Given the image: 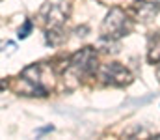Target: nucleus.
Returning a JSON list of instances; mask_svg holds the SVG:
<instances>
[{"label":"nucleus","instance_id":"1","mask_svg":"<svg viewBox=\"0 0 160 140\" xmlns=\"http://www.w3.org/2000/svg\"><path fill=\"white\" fill-rule=\"evenodd\" d=\"M130 30V24H128V19L125 15V11L121 8H112L110 13L106 15V19L102 21V26H101V34L104 39H119L121 36H125L127 32Z\"/></svg>","mask_w":160,"mask_h":140},{"label":"nucleus","instance_id":"2","mask_svg":"<svg viewBox=\"0 0 160 140\" xmlns=\"http://www.w3.org/2000/svg\"><path fill=\"white\" fill-rule=\"evenodd\" d=\"M99 75H101V79L106 84H112V86H125V84H130L132 82V75L128 73V69H125L118 62L104 64L101 67Z\"/></svg>","mask_w":160,"mask_h":140},{"label":"nucleus","instance_id":"3","mask_svg":"<svg viewBox=\"0 0 160 140\" xmlns=\"http://www.w3.org/2000/svg\"><path fill=\"white\" fill-rule=\"evenodd\" d=\"M69 64L80 75H91L97 69V52L93 50V47H84L69 60Z\"/></svg>","mask_w":160,"mask_h":140},{"label":"nucleus","instance_id":"4","mask_svg":"<svg viewBox=\"0 0 160 140\" xmlns=\"http://www.w3.org/2000/svg\"><path fill=\"white\" fill-rule=\"evenodd\" d=\"M67 15H69V9L67 6L60 4V2H48L43 9H41V19L45 21L47 26H62L65 21H67Z\"/></svg>","mask_w":160,"mask_h":140},{"label":"nucleus","instance_id":"5","mask_svg":"<svg viewBox=\"0 0 160 140\" xmlns=\"http://www.w3.org/2000/svg\"><path fill=\"white\" fill-rule=\"evenodd\" d=\"M132 11H134V17H136L138 21L147 23V21L155 19V15H157V11H158V4L147 2V0H136V2L132 4Z\"/></svg>","mask_w":160,"mask_h":140},{"label":"nucleus","instance_id":"6","mask_svg":"<svg viewBox=\"0 0 160 140\" xmlns=\"http://www.w3.org/2000/svg\"><path fill=\"white\" fill-rule=\"evenodd\" d=\"M147 60L151 64L160 62V34H151L149 36V45H147Z\"/></svg>","mask_w":160,"mask_h":140},{"label":"nucleus","instance_id":"7","mask_svg":"<svg viewBox=\"0 0 160 140\" xmlns=\"http://www.w3.org/2000/svg\"><path fill=\"white\" fill-rule=\"evenodd\" d=\"M45 38H47V43H48V45H60V43L65 41V34L62 32L60 26H52L50 30H47Z\"/></svg>","mask_w":160,"mask_h":140},{"label":"nucleus","instance_id":"8","mask_svg":"<svg viewBox=\"0 0 160 140\" xmlns=\"http://www.w3.org/2000/svg\"><path fill=\"white\" fill-rule=\"evenodd\" d=\"M30 30H32V23H30V21H26V23H24V26L19 30V38H21V39H24V38L30 34Z\"/></svg>","mask_w":160,"mask_h":140},{"label":"nucleus","instance_id":"9","mask_svg":"<svg viewBox=\"0 0 160 140\" xmlns=\"http://www.w3.org/2000/svg\"><path fill=\"white\" fill-rule=\"evenodd\" d=\"M157 77H158V80H160V67L157 69Z\"/></svg>","mask_w":160,"mask_h":140},{"label":"nucleus","instance_id":"10","mask_svg":"<svg viewBox=\"0 0 160 140\" xmlns=\"http://www.w3.org/2000/svg\"><path fill=\"white\" fill-rule=\"evenodd\" d=\"M157 4H158V6H160V0H157Z\"/></svg>","mask_w":160,"mask_h":140}]
</instances>
